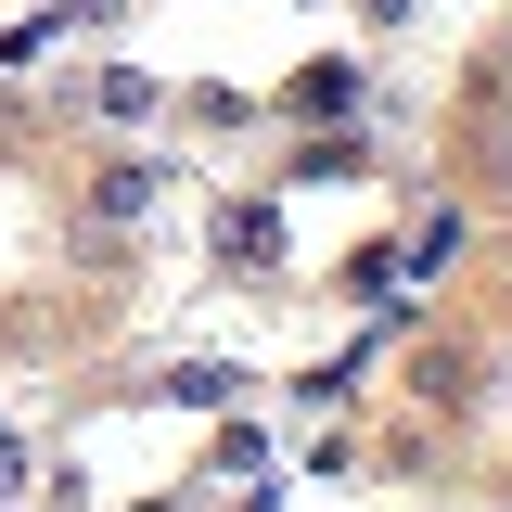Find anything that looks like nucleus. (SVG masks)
<instances>
[{"label":"nucleus","mask_w":512,"mask_h":512,"mask_svg":"<svg viewBox=\"0 0 512 512\" xmlns=\"http://www.w3.org/2000/svg\"><path fill=\"white\" fill-rule=\"evenodd\" d=\"M282 167H295V180H359L372 154H359V128H320V141H295Z\"/></svg>","instance_id":"0eeeda50"},{"label":"nucleus","mask_w":512,"mask_h":512,"mask_svg":"<svg viewBox=\"0 0 512 512\" xmlns=\"http://www.w3.org/2000/svg\"><path fill=\"white\" fill-rule=\"evenodd\" d=\"M218 269L231 282H269L282 269V205H218Z\"/></svg>","instance_id":"f03ea898"},{"label":"nucleus","mask_w":512,"mask_h":512,"mask_svg":"<svg viewBox=\"0 0 512 512\" xmlns=\"http://www.w3.org/2000/svg\"><path fill=\"white\" fill-rule=\"evenodd\" d=\"M372 359H384V333H359L346 359H320V372H295V397H308V410H346V397H359V372H372Z\"/></svg>","instance_id":"39448f33"},{"label":"nucleus","mask_w":512,"mask_h":512,"mask_svg":"<svg viewBox=\"0 0 512 512\" xmlns=\"http://www.w3.org/2000/svg\"><path fill=\"white\" fill-rule=\"evenodd\" d=\"M167 397H180V410H231V397H244V359H180Z\"/></svg>","instance_id":"423d86ee"},{"label":"nucleus","mask_w":512,"mask_h":512,"mask_svg":"<svg viewBox=\"0 0 512 512\" xmlns=\"http://www.w3.org/2000/svg\"><path fill=\"white\" fill-rule=\"evenodd\" d=\"M461 256H474V218L448 205V218H423V244H397V269H410V282H448Z\"/></svg>","instance_id":"7ed1b4c3"},{"label":"nucleus","mask_w":512,"mask_h":512,"mask_svg":"<svg viewBox=\"0 0 512 512\" xmlns=\"http://www.w3.org/2000/svg\"><path fill=\"white\" fill-rule=\"evenodd\" d=\"M384 282H397V244H359V256H346V295H359V308H372Z\"/></svg>","instance_id":"9d476101"},{"label":"nucleus","mask_w":512,"mask_h":512,"mask_svg":"<svg viewBox=\"0 0 512 512\" xmlns=\"http://www.w3.org/2000/svg\"><path fill=\"white\" fill-rule=\"evenodd\" d=\"M167 180H180V167H167V154H116V167H103V180H90V205H103V231H141V218H154V205H167Z\"/></svg>","instance_id":"f257e3e1"},{"label":"nucleus","mask_w":512,"mask_h":512,"mask_svg":"<svg viewBox=\"0 0 512 512\" xmlns=\"http://www.w3.org/2000/svg\"><path fill=\"white\" fill-rule=\"evenodd\" d=\"M205 474H231V487H256V474H269V436H256V423H231V436H218V461H205Z\"/></svg>","instance_id":"1a4fd4ad"},{"label":"nucleus","mask_w":512,"mask_h":512,"mask_svg":"<svg viewBox=\"0 0 512 512\" xmlns=\"http://www.w3.org/2000/svg\"><path fill=\"white\" fill-rule=\"evenodd\" d=\"M346 103H359V64H346V52H320L308 77H295V116H346Z\"/></svg>","instance_id":"6e6552de"},{"label":"nucleus","mask_w":512,"mask_h":512,"mask_svg":"<svg viewBox=\"0 0 512 512\" xmlns=\"http://www.w3.org/2000/svg\"><path fill=\"white\" fill-rule=\"evenodd\" d=\"M410 397H423V410H461V397H487V372H474L461 346H423V359H410Z\"/></svg>","instance_id":"20e7f679"},{"label":"nucleus","mask_w":512,"mask_h":512,"mask_svg":"<svg viewBox=\"0 0 512 512\" xmlns=\"http://www.w3.org/2000/svg\"><path fill=\"white\" fill-rule=\"evenodd\" d=\"M13 487H26V448H13V436H0V500H13Z\"/></svg>","instance_id":"9b49d317"}]
</instances>
